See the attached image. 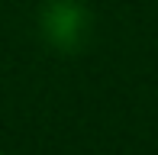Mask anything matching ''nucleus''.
Masks as SVG:
<instances>
[{"mask_svg":"<svg viewBox=\"0 0 158 155\" xmlns=\"http://www.w3.org/2000/svg\"><path fill=\"white\" fill-rule=\"evenodd\" d=\"M42 36L61 52H77L90 36V13L81 0H45L39 13Z\"/></svg>","mask_w":158,"mask_h":155,"instance_id":"1","label":"nucleus"}]
</instances>
